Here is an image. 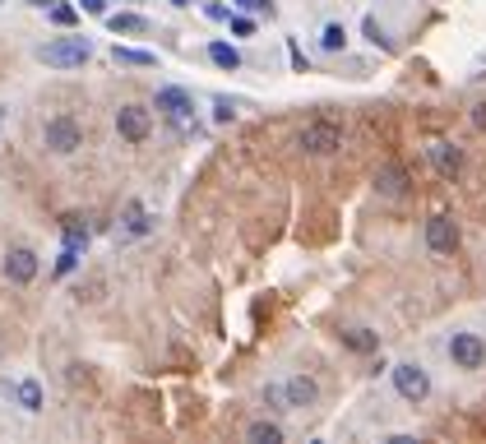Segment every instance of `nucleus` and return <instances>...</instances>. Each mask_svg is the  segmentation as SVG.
<instances>
[{
	"label": "nucleus",
	"mask_w": 486,
	"mask_h": 444,
	"mask_svg": "<svg viewBox=\"0 0 486 444\" xmlns=\"http://www.w3.org/2000/svg\"><path fill=\"white\" fill-rule=\"evenodd\" d=\"M158 111H162V120H167L176 134L195 130V97L186 88H158Z\"/></svg>",
	"instance_id": "f257e3e1"
},
{
	"label": "nucleus",
	"mask_w": 486,
	"mask_h": 444,
	"mask_svg": "<svg viewBox=\"0 0 486 444\" xmlns=\"http://www.w3.org/2000/svg\"><path fill=\"white\" fill-rule=\"evenodd\" d=\"M37 56H42L47 65H56V70H74V65H84V60L93 56V42L89 37H56V42H47Z\"/></svg>",
	"instance_id": "f03ea898"
},
{
	"label": "nucleus",
	"mask_w": 486,
	"mask_h": 444,
	"mask_svg": "<svg viewBox=\"0 0 486 444\" xmlns=\"http://www.w3.org/2000/svg\"><path fill=\"white\" fill-rule=\"evenodd\" d=\"M42 139H47V149H51V153H60V157H70V153H79V149H84V130H79L70 116H56V120H47Z\"/></svg>",
	"instance_id": "7ed1b4c3"
},
{
	"label": "nucleus",
	"mask_w": 486,
	"mask_h": 444,
	"mask_svg": "<svg viewBox=\"0 0 486 444\" xmlns=\"http://www.w3.org/2000/svg\"><path fill=\"white\" fill-rule=\"evenodd\" d=\"M306 153H315V157H324V153H338L343 149V130L334 126V120H311L306 130H301V139H297Z\"/></svg>",
	"instance_id": "20e7f679"
},
{
	"label": "nucleus",
	"mask_w": 486,
	"mask_h": 444,
	"mask_svg": "<svg viewBox=\"0 0 486 444\" xmlns=\"http://www.w3.org/2000/svg\"><path fill=\"white\" fill-rule=\"evenodd\" d=\"M394 389H398V398H408V402H427L431 375L421 366H413V361H403V366H394Z\"/></svg>",
	"instance_id": "39448f33"
},
{
	"label": "nucleus",
	"mask_w": 486,
	"mask_h": 444,
	"mask_svg": "<svg viewBox=\"0 0 486 444\" xmlns=\"http://www.w3.org/2000/svg\"><path fill=\"white\" fill-rule=\"evenodd\" d=\"M450 356H454V366L459 371H482V361H486V342L477 333H454L450 338Z\"/></svg>",
	"instance_id": "423d86ee"
},
{
	"label": "nucleus",
	"mask_w": 486,
	"mask_h": 444,
	"mask_svg": "<svg viewBox=\"0 0 486 444\" xmlns=\"http://www.w3.org/2000/svg\"><path fill=\"white\" fill-rule=\"evenodd\" d=\"M116 130H120V139H126V144H144L149 130H153V116H149L144 107H120V111H116Z\"/></svg>",
	"instance_id": "0eeeda50"
},
{
	"label": "nucleus",
	"mask_w": 486,
	"mask_h": 444,
	"mask_svg": "<svg viewBox=\"0 0 486 444\" xmlns=\"http://www.w3.org/2000/svg\"><path fill=\"white\" fill-rule=\"evenodd\" d=\"M278 398H282V408H292V412H301V408H311V402L320 398V389H315V379L311 375H292L282 389H274Z\"/></svg>",
	"instance_id": "6e6552de"
},
{
	"label": "nucleus",
	"mask_w": 486,
	"mask_h": 444,
	"mask_svg": "<svg viewBox=\"0 0 486 444\" xmlns=\"http://www.w3.org/2000/svg\"><path fill=\"white\" fill-rule=\"evenodd\" d=\"M427 246L436 250V255H454L459 250V227L444 213H436L431 222H427Z\"/></svg>",
	"instance_id": "1a4fd4ad"
},
{
	"label": "nucleus",
	"mask_w": 486,
	"mask_h": 444,
	"mask_svg": "<svg viewBox=\"0 0 486 444\" xmlns=\"http://www.w3.org/2000/svg\"><path fill=\"white\" fill-rule=\"evenodd\" d=\"M5 278L14 282V287H28V282L37 278V255L24 250V246H14V250L5 255Z\"/></svg>",
	"instance_id": "9d476101"
},
{
	"label": "nucleus",
	"mask_w": 486,
	"mask_h": 444,
	"mask_svg": "<svg viewBox=\"0 0 486 444\" xmlns=\"http://www.w3.org/2000/svg\"><path fill=\"white\" fill-rule=\"evenodd\" d=\"M427 157L436 163L440 176H459V172H463V153H459L454 144H444V139H431V144H427Z\"/></svg>",
	"instance_id": "9b49d317"
},
{
	"label": "nucleus",
	"mask_w": 486,
	"mask_h": 444,
	"mask_svg": "<svg viewBox=\"0 0 486 444\" xmlns=\"http://www.w3.org/2000/svg\"><path fill=\"white\" fill-rule=\"evenodd\" d=\"M375 186H380L384 199H403V195H408V172H403L398 163H384L380 176H375Z\"/></svg>",
	"instance_id": "f8f14e48"
},
{
	"label": "nucleus",
	"mask_w": 486,
	"mask_h": 444,
	"mask_svg": "<svg viewBox=\"0 0 486 444\" xmlns=\"http://www.w3.org/2000/svg\"><path fill=\"white\" fill-rule=\"evenodd\" d=\"M107 28H112V33H149V19L126 10V14H107Z\"/></svg>",
	"instance_id": "ddd939ff"
},
{
	"label": "nucleus",
	"mask_w": 486,
	"mask_h": 444,
	"mask_svg": "<svg viewBox=\"0 0 486 444\" xmlns=\"http://www.w3.org/2000/svg\"><path fill=\"white\" fill-rule=\"evenodd\" d=\"M112 56L120 60V65H135V70H153L158 65V56L153 51H139V47H116Z\"/></svg>",
	"instance_id": "4468645a"
},
{
	"label": "nucleus",
	"mask_w": 486,
	"mask_h": 444,
	"mask_svg": "<svg viewBox=\"0 0 486 444\" xmlns=\"http://www.w3.org/2000/svg\"><path fill=\"white\" fill-rule=\"evenodd\" d=\"M209 60L218 70H241V51L228 47V42H209Z\"/></svg>",
	"instance_id": "2eb2a0df"
},
{
	"label": "nucleus",
	"mask_w": 486,
	"mask_h": 444,
	"mask_svg": "<svg viewBox=\"0 0 486 444\" xmlns=\"http://www.w3.org/2000/svg\"><path fill=\"white\" fill-rule=\"evenodd\" d=\"M251 444H278L282 440V426H274V421H255V426L246 431Z\"/></svg>",
	"instance_id": "dca6fc26"
},
{
	"label": "nucleus",
	"mask_w": 486,
	"mask_h": 444,
	"mask_svg": "<svg viewBox=\"0 0 486 444\" xmlns=\"http://www.w3.org/2000/svg\"><path fill=\"white\" fill-rule=\"evenodd\" d=\"M19 402H24V412H42V385L24 379V385H19Z\"/></svg>",
	"instance_id": "f3484780"
},
{
	"label": "nucleus",
	"mask_w": 486,
	"mask_h": 444,
	"mask_svg": "<svg viewBox=\"0 0 486 444\" xmlns=\"http://www.w3.org/2000/svg\"><path fill=\"white\" fill-rule=\"evenodd\" d=\"M343 342H348L352 352H375V333L371 329H348V333H343Z\"/></svg>",
	"instance_id": "a211bd4d"
},
{
	"label": "nucleus",
	"mask_w": 486,
	"mask_h": 444,
	"mask_svg": "<svg viewBox=\"0 0 486 444\" xmlns=\"http://www.w3.org/2000/svg\"><path fill=\"white\" fill-rule=\"evenodd\" d=\"M320 42H324V51H343V47H348V28H343V24H329Z\"/></svg>",
	"instance_id": "6ab92c4d"
},
{
	"label": "nucleus",
	"mask_w": 486,
	"mask_h": 444,
	"mask_svg": "<svg viewBox=\"0 0 486 444\" xmlns=\"http://www.w3.org/2000/svg\"><path fill=\"white\" fill-rule=\"evenodd\" d=\"M126 232H130V236H144V232H149V213L139 209V204L130 209V222H126Z\"/></svg>",
	"instance_id": "aec40b11"
},
{
	"label": "nucleus",
	"mask_w": 486,
	"mask_h": 444,
	"mask_svg": "<svg viewBox=\"0 0 486 444\" xmlns=\"http://www.w3.org/2000/svg\"><path fill=\"white\" fill-rule=\"evenodd\" d=\"M74 264H79V246H70V241H66V255L56 259V273H70Z\"/></svg>",
	"instance_id": "412c9836"
},
{
	"label": "nucleus",
	"mask_w": 486,
	"mask_h": 444,
	"mask_svg": "<svg viewBox=\"0 0 486 444\" xmlns=\"http://www.w3.org/2000/svg\"><path fill=\"white\" fill-rule=\"evenodd\" d=\"M51 19H56L60 28H70V24H74L79 14H74V5H51Z\"/></svg>",
	"instance_id": "4be33fe9"
},
{
	"label": "nucleus",
	"mask_w": 486,
	"mask_h": 444,
	"mask_svg": "<svg viewBox=\"0 0 486 444\" xmlns=\"http://www.w3.org/2000/svg\"><path fill=\"white\" fill-rule=\"evenodd\" d=\"M228 19H232V33H236V37H251V33H255V24H251L246 14H228Z\"/></svg>",
	"instance_id": "5701e85b"
},
{
	"label": "nucleus",
	"mask_w": 486,
	"mask_h": 444,
	"mask_svg": "<svg viewBox=\"0 0 486 444\" xmlns=\"http://www.w3.org/2000/svg\"><path fill=\"white\" fill-rule=\"evenodd\" d=\"M366 37H371V42H375V47H390V37H384V33H380V24H375V19H366Z\"/></svg>",
	"instance_id": "b1692460"
},
{
	"label": "nucleus",
	"mask_w": 486,
	"mask_h": 444,
	"mask_svg": "<svg viewBox=\"0 0 486 444\" xmlns=\"http://www.w3.org/2000/svg\"><path fill=\"white\" fill-rule=\"evenodd\" d=\"M79 10H89V14H107V0H79Z\"/></svg>",
	"instance_id": "393cba45"
},
{
	"label": "nucleus",
	"mask_w": 486,
	"mask_h": 444,
	"mask_svg": "<svg viewBox=\"0 0 486 444\" xmlns=\"http://www.w3.org/2000/svg\"><path fill=\"white\" fill-rule=\"evenodd\" d=\"M473 126L486 134V103H477V107H473Z\"/></svg>",
	"instance_id": "a878e982"
},
{
	"label": "nucleus",
	"mask_w": 486,
	"mask_h": 444,
	"mask_svg": "<svg viewBox=\"0 0 486 444\" xmlns=\"http://www.w3.org/2000/svg\"><path fill=\"white\" fill-rule=\"evenodd\" d=\"M213 116H218V120H232V103H228V97H218V107H213Z\"/></svg>",
	"instance_id": "bb28decb"
},
{
	"label": "nucleus",
	"mask_w": 486,
	"mask_h": 444,
	"mask_svg": "<svg viewBox=\"0 0 486 444\" xmlns=\"http://www.w3.org/2000/svg\"><path fill=\"white\" fill-rule=\"evenodd\" d=\"M236 5H241V10H265L269 0H236Z\"/></svg>",
	"instance_id": "cd10ccee"
},
{
	"label": "nucleus",
	"mask_w": 486,
	"mask_h": 444,
	"mask_svg": "<svg viewBox=\"0 0 486 444\" xmlns=\"http://www.w3.org/2000/svg\"><path fill=\"white\" fill-rule=\"evenodd\" d=\"M28 5H37V10H51V5H56V0H28Z\"/></svg>",
	"instance_id": "c85d7f7f"
},
{
	"label": "nucleus",
	"mask_w": 486,
	"mask_h": 444,
	"mask_svg": "<svg viewBox=\"0 0 486 444\" xmlns=\"http://www.w3.org/2000/svg\"><path fill=\"white\" fill-rule=\"evenodd\" d=\"M172 5H190V0H172Z\"/></svg>",
	"instance_id": "c756f323"
}]
</instances>
